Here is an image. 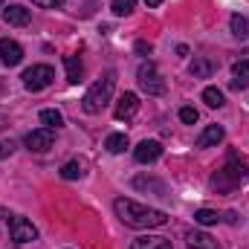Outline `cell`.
Here are the masks:
<instances>
[{
    "label": "cell",
    "mask_w": 249,
    "mask_h": 249,
    "mask_svg": "<svg viewBox=\"0 0 249 249\" xmlns=\"http://www.w3.org/2000/svg\"><path fill=\"white\" fill-rule=\"evenodd\" d=\"M113 212H116V217L122 220L124 226H130V229H157V226H165L168 223V214L165 212L151 209V206H142V203L127 200V197H119L113 203Z\"/></svg>",
    "instance_id": "cell-1"
},
{
    "label": "cell",
    "mask_w": 249,
    "mask_h": 249,
    "mask_svg": "<svg viewBox=\"0 0 249 249\" xmlns=\"http://www.w3.org/2000/svg\"><path fill=\"white\" fill-rule=\"evenodd\" d=\"M209 183H212V188H217V191H232V188L249 183V157L232 151V154L226 157V165H223L217 174H212Z\"/></svg>",
    "instance_id": "cell-2"
},
{
    "label": "cell",
    "mask_w": 249,
    "mask_h": 249,
    "mask_svg": "<svg viewBox=\"0 0 249 249\" xmlns=\"http://www.w3.org/2000/svg\"><path fill=\"white\" fill-rule=\"evenodd\" d=\"M113 84H116L113 72H107L105 78H99L96 84H90V90H87V93H84V99H81V107H84V113H90V116L102 113V110L110 105V96H113Z\"/></svg>",
    "instance_id": "cell-3"
},
{
    "label": "cell",
    "mask_w": 249,
    "mask_h": 249,
    "mask_svg": "<svg viewBox=\"0 0 249 249\" xmlns=\"http://www.w3.org/2000/svg\"><path fill=\"white\" fill-rule=\"evenodd\" d=\"M136 81H139L142 93H148V96H162L165 93V81H162V75H160L154 61H145L136 70Z\"/></svg>",
    "instance_id": "cell-4"
},
{
    "label": "cell",
    "mask_w": 249,
    "mask_h": 249,
    "mask_svg": "<svg viewBox=\"0 0 249 249\" xmlns=\"http://www.w3.org/2000/svg\"><path fill=\"white\" fill-rule=\"evenodd\" d=\"M20 78H23V87H26L29 93H38V90H47V87L53 84L55 72H53L50 64H32L29 70H23Z\"/></svg>",
    "instance_id": "cell-5"
},
{
    "label": "cell",
    "mask_w": 249,
    "mask_h": 249,
    "mask_svg": "<svg viewBox=\"0 0 249 249\" xmlns=\"http://www.w3.org/2000/svg\"><path fill=\"white\" fill-rule=\"evenodd\" d=\"M9 235H12L15 244H32V241H38V229L32 226V220H26L20 214L9 220Z\"/></svg>",
    "instance_id": "cell-6"
},
{
    "label": "cell",
    "mask_w": 249,
    "mask_h": 249,
    "mask_svg": "<svg viewBox=\"0 0 249 249\" xmlns=\"http://www.w3.org/2000/svg\"><path fill=\"white\" fill-rule=\"evenodd\" d=\"M53 139H55L53 127H38V130H29V133L23 136V145H26L29 151H35V154H44V151L53 148Z\"/></svg>",
    "instance_id": "cell-7"
},
{
    "label": "cell",
    "mask_w": 249,
    "mask_h": 249,
    "mask_svg": "<svg viewBox=\"0 0 249 249\" xmlns=\"http://www.w3.org/2000/svg\"><path fill=\"white\" fill-rule=\"evenodd\" d=\"M160 157H162V145H160L157 139H142V142L133 148V160H136V162H142V165L157 162Z\"/></svg>",
    "instance_id": "cell-8"
},
{
    "label": "cell",
    "mask_w": 249,
    "mask_h": 249,
    "mask_svg": "<svg viewBox=\"0 0 249 249\" xmlns=\"http://www.w3.org/2000/svg\"><path fill=\"white\" fill-rule=\"evenodd\" d=\"M0 61L6 67H18L23 61V47L18 41H12V38H3L0 41Z\"/></svg>",
    "instance_id": "cell-9"
},
{
    "label": "cell",
    "mask_w": 249,
    "mask_h": 249,
    "mask_svg": "<svg viewBox=\"0 0 249 249\" xmlns=\"http://www.w3.org/2000/svg\"><path fill=\"white\" fill-rule=\"evenodd\" d=\"M136 110H139V96H136V93H124L122 99L116 102L113 116H116L119 122H127V119H133V116H136Z\"/></svg>",
    "instance_id": "cell-10"
},
{
    "label": "cell",
    "mask_w": 249,
    "mask_h": 249,
    "mask_svg": "<svg viewBox=\"0 0 249 249\" xmlns=\"http://www.w3.org/2000/svg\"><path fill=\"white\" fill-rule=\"evenodd\" d=\"M3 20L9 26H26L29 23V9H23L18 3H9V6H3Z\"/></svg>",
    "instance_id": "cell-11"
},
{
    "label": "cell",
    "mask_w": 249,
    "mask_h": 249,
    "mask_svg": "<svg viewBox=\"0 0 249 249\" xmlns=\"http://www.w3.org/2000/svg\"><path fill=\"white\" fill-rule=\"evenodd\" d=\"M223 136H226V130H223L220 124H209V127H203V133L197 136V148H212V145L223 142Z\"/></svg>",
    "instance_id": "cell-12"
},
{
    "label": "cell",
    "mask_w": 249,
    "mask_h": 249,
    "mask_svg": "<svg viewBox=\"0 0 249 249\" xmlns=\"http://www.w3.org/2000/svg\"><path fill=\"white\" fill-rule=\"evenodd\" d=\"M130 249H171V241L162 235H142L130 244Z\"/></svg>",
    "instance_id": "cell-13"
},
{
    "label": "cell",
    "mask_w": 249,
    "mask_h": 249,
    "mask_svg": "<svg viewBox=\"0 0 249 249\" xmlns=\"http://www.w3.org/2000/svg\"><path fill=\"white\" fill-rule=\"evenodd\" d=\"M249 87V58L238 61L232 67V90H247Z\"/></svg>",
    "instance_id": "cell-14"
},
{
    "label": "cell",
    "mask_w": 249,
    "mask_h": 249,
    "mask_svg": "<svg viewBox=\"0 0 249 249\" xmlns=\"http://www.w3.org/2000/svg\"><path fill=\"white\" fill-rule=\"evenodd\" d=\"M188 241V249H217V241L206 232H188L186 235Z\"/></svg>",
    "instance_id": "cell-15"
},
{
    "label": "cell",
    "mask_w": 249,
    "mask_h": 249,
    "mask_svg": "<svg viewBox=\"0 0 249 249\" xmlns=\"http://www.w3.org/2000/svg\"><path fill=\"white\" fill-rule=\"evenodd\" d=\"M64 70H67V81H70V84H78L81 75H84V64L78 61L75 55H67V58H64Z\"/></svg>",
    "instance_id": "cell-16"
},
{
    "label": "cell",
    "mask_w": 249,
    "mask_h": 249,
    "mask_svg": "<svg viewBox=\"0 0 249 249\" xmlns=\"http://www.w3.org/2000/svg\"><path fill=\"white\" fill-rule=\"evenodd\" d=\"M220 220H223V214L214 212V209H197L194 212V223H200V226H214Z\"/></svg>",
    "instance_id": "cell-17"
},
{
    "label": "cell",
    "mask_w": 249,
    "mask_h": 249,
    "mask_svg": "<svg viewBox=\"0 0 249 249\" xmlns=\"http://www.w3.org/2000/svg\"><path fill=\"white\" fill-rule=\"evenodd\" d=\"M188 72H191L194 78H209V75L214 72V64L206 61V58H194V61L188 64Z\"/></svg>",
    "instance_id": "cell-18"
},
{
    "label": "cell",
    "mask_w": 249,
    "mask_h": 249,
    "mask_svg": "<svg viewBox=\"0 0 249 249\" xmlns=\"http://www.w3.org/2000/svg\"><path fill=\"white\" fill-rule=\"evenodd\" d=\"M229 23H232V35H235V38H241V41H247V38H249V20H247V18H244V15H232V20H229Z\"/></svg>",
    "instance_id": "cell-19"
},
{
    "label": "cell",
    "mask_w": 249,
    "mask_h": 249,
    "mask_svg": "<svg viewBox=\"0 0 249 249\" xmlns=\"http://www.w3.org/2000/svg\"><path fill=\"white\" fill-rule=\"evenodd\" d=\"M105 148H107L110 154H122L124 148H127V136H124V133H110L107 142H105Z\"/></svg>",
    "instance_id": "cell-20"
},
{
    "label": "cell",
    "mask_w": 249,
    "mask_h": 249,
    "mask_svg": "<svg viewBox=\"0 0 249 249\" xmlns=\"http://www.w3.org/2000/svg\"><path fill=\"white\" fill-rule=\"evenodd\" d=\"M110 9H113V15H116V18H127V15H133L136 0H113V3H110Z\"/></svg>",
    "instance_id": "cell-21"
},
{
    "label": "cell",
    "mask_w": 249,
    "mask_h": 249,
    "mask_svg": "<svg viewBox=\"0 0 249 249\" xmlns=\"http://www.w3.org/2000/svg\"><path fill=\"white\" fill-rule=\"evenodd\" d=\"M41 122L47 124V127H61L64 116L55 110V107H47V110H41Z\"/></svg>",
    "instance_id": "cell-22"
},
{
    "label": "cell",
    "mask_w": 249,
    "mask_h": 249,
    "mask_svg": "<svg viewBox=\"0 0 249 249\" xmlns=\"http://www.w3.org/2000/svg\"><path fill=\"white\" fill-rule=\"evenodd\" d=\"M203 102H206L209 107H223V93H220L217 87H206V90H203Z\"/></svg>",
    "instance_id": "cell-23"
},
{
    "label": "cell",
    "mask_w": 249,
    "mask_h": 249,
    "mask_svg": "<svg viewBox=\"0 0 249 249\" xmlns=\"http://www.w3.org/2000/svg\"><path fill=\"white\" fill-rule=\"evenodd\" d=\"M81 174H84V171H81V162H75V160L61 165V177H64V180H78Z\"/></svg>",
    "instance_id": "cell-24"
},
{
    "label": "cell",
    "mask_w": 249,
    "mask_h": 249,
    "mask_svg": "<svg viewBox=\"0 0 249 249\" xmlns=\"http://www.w3.org/2000/svg\"><path fill=\"white\" fill-rule=\"evenodd\" d=\"M197 119H200V113H197L194 107H183V110H180V122H186V124H194Z\"/></svg>",
    "instance_id": "cell-25"
},
{
    "label": "cell",
    "mask_w": 249,
    "mask_h": 249,
    "mask_svg": "<svg viewBox=\"0 0 249 249\" xmlns=\"http://www.w3.org/2000/svg\"><path fill=\"white\" fill-rule=\"evenodd\" d=\"M133 186H136V188H157L160 194L165 191V188H162V183H154V180H145V177H139V180H136Z\"/></svg>",
    "instance_id": "cell-26"
},
{
    "label": "cell",
    "mask_w": 249,
    "mask_h": 249,
    "mask_svg": "<svg viewBox=\"0 0 249 249\" xmlns=\"http://www.w3.org/2000/svg\"><path fill=\"white\" fill-rule=\"evenodd\" d=\"M133 50H136V53H139V55H145V58H148V55H151V53H154V47H151V44H148V41H136V47H133Z\"/></svg>",
    "instance_id": "cell-27"
},
{
    "label": "cell",
    "mask_w": 249,
    "mask_h": 249,
    "mask_svg": "<svg viewBox=\"0 0 249 249\" xmlns=\"http://www.w3.org/2000/svg\"><path fill=\"white\" fill-rule=\"evenodd\" d=\"M35 6H41V9H58V6H64V0H32Z\"/></svg>",
    "instance_id": "cell-28"
},
{
    "label": "cell",
    "mask_w": 249,
    "mask_h": 249,
    "mask_svg": "<svg viewBox=\"0 0 249 249\" xmlns=\"http://www.w3.org/2000/svg\"><path fill=\"white\" fill-rule=\"evenodd\" d=\"M145 3H148V6H151V9H157V6H160V3H162V0H145Z\"/></svg>",
    "instance_id": "cell-29"
},
{
    "label": "cell",
    "mask_w": 249,
    "mask_h": 249,
    "mask_svg": "<svg viewBox=\"0 0 249 249\" xmlns=\"http://www.w3.org/2000/svg\"><path fill=\"white\" fill-rule=\"evenodd\" d=\"M3 6H6V3H3V0H0V9H3Z\"/></svg>",
    "instance_id": "cell-30"
},
{
    "label": "cell",
    "mask_w": 249,
    "mask_h": 249,
    "mask_svg": "<svg viewBox=\"0 0 249 249\" xmlns=\"http://www.w3.org/2000/svg\"><path fill=\"white\" fill-rule=\"evenodd\" d=\"M0 157H3V145H0Z\"/></svg>",
    "instance_id": "cell-31"
}]
</instances>
